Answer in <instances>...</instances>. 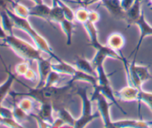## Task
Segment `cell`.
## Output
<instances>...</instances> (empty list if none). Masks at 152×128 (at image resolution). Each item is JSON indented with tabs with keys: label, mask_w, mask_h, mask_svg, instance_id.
Segmentation results:
<instances>
[{
	"label": "cell",
	"mask_w": 152,
	"mask_h": 128,
	"mask_svg": "<svg viewBox=\"0 0 152 128\" xmlns=\"http://www.w3.org/2000/svg\"><path fill=\"white\" fill-rule=\"evenodd\" d=\"M16 1H22V0H16ZM31 1H33L34 3H35V4H41V3L44 2V1H43V0H31Z\"/></svg>",
	"instance_id": "obj_41"
},
{
	"label": "cell",
	"mask_w": 152,
	"mask_h": 128,
	"mask_svg": "<svg viewBox=\"0 0 152 128\" xmlns=\"http://www.w3.org/2000/svg\"><path fill=\"white\" fill-rule=\"evenodd\" d=\"M12 110V113H13V116L15 118V120L17 121L19 123L22 124L23 122L28 121V119L29 118L30 115L29 114L26 113V112L24 111L22 109H21L20 107L18 106L17 104H13V108Z\"/></svg>",
	"instance_id": "obj_27"
},
{
	"label": "cell",
	"mask_w": 152,
	"mask_h": 128,
	"mask_svg": "<svg viewBox=\"0 0 152 128\" xmlns=\"http://www.w3.org/2000/svg\"><path fill=\"white\" fill-rule=\"evenodd\" d=\"M74 1H77L78 3H80V4H81V0H74Z\"/></svg>",
	"instance_id": "obj_44"
},
{
	"label": "cell",
	"mask_w": 152,
	"mask_h": 128,
	"mask_svg": "<svg viewBox=\"0 0 152 128\" xmlns=\"http://www.w3.org/2000/svg\"><path fill=\"white\" fill-rule=\"evenodd\" d=\"M120 1H121V0H120Z\"/></svg>",
	"instance_id": "obj_45"
},
{
	"label": "cell",
	"mask_w": 152,
	"mask_h": 128,
	"mask_svg": "<svg viewBox=\"0 0 152 128\" xmlns=\"http://www.w3.org/2000/svg\"><path fill=\"white\" fill-rule=\"evenodd\" d=\"M0 124L4 125L7 127H13V128H20L23 127L22 124L19 123L17 121L15 120L14 118H1L0 121Z\"/></svg>",
	"instance_id": "obj_33"
},
{
	"label": "cell",
	"mask_w": 152,
	"mask_h": 128,
	"mask_svg": "<svg viewBox=\"0 0 152 128\" xmlns=\"http://www.w3.org/2000/svg\"><path fill=\"white\" fill-rule=\"evenodd\" d=\"M75 81L86 82V83H90L92 86H95L98 84L97 77H95V76L91 75V74L84 72V71H80V70L77 69V68L74 75L71 77V80L68 82V84L71 85Z\"/></svg>",
	"instance_id": "obj_16"
},
{
	"label": "cell",
	"mask_w": 152,
	"mask_h": 128,
	"mask_svg": "<svg viewBox=\"0 0 152 128\" xmlns=\"http://www.w3.org/2000/svg\"><path fill=\"white\" fill-rule=\"evenodd\" d=\"M11 0H0V10H5Z\"/></svg>",
	"instance_id": "obj_38"
},
{
	"label": "cell",
	"mask_w": 152,
	"mask_h": 128,
	"mask_svg": "<svg viewBox=\"0 0 152 128\" xmlns=\"http://www.w3.org/2000/svg\"><path fill=\"white\" fill-rule=\"evenodd\" d=\"M5 10L7 12L9 16H10L12 20H13L14 28L22 30V31L27 33V34L30 36L31 40H33V42H34V46H35L40 51L47 54L49 55L50 57L56 60L57 62H59V61L62 60V59H60V58L54 53V51H53V50L52 49V48L50 47V46L49 45L47 40H46L44 37H42L39 33L37 32V30L31 25V23H30L29 21L28 20V19H24V18L19 17V16H16V14H14L13 12L11 11L8 7H7Z\"/></svg>",
	"instance_id": "obj_1"
},
{
	"label": "cell",
	"mask_w": 152,
	"mask_h": 128,
	"mask_svg": "<svg viewBox=\"0 0 152 128\" xmlns=\"http://www.w3.org/2000/svg\"><path fill=\"white\" fill-rule=\"evenodd\" d=\"M4 68H5V71L7 74V78L2 84L0 85V104H2L3 101L5 99L7 95L10 94V91H11L12 85H13V82L17 79L16 78L17 75L16 74L12 73L10 70V68H7L5 65H4Z\"/></svg>",
	"instance_id": "obj_11"
},
{
	"label": "cell",
	"mask_w": 152,
	"mask_h": 128,
	"mask_svg": "<svg viewBox=\"0 0 152 128\" xmlns=\"http://www.w3.org/2000/svg\"><path fill=\"white\" fill-rule=\"evenodd\" d=\"M83 25L89 37V40H90L89 45L94 49L96 46L100 43L98 38V31L96 28V24L92 23L88 20Z\"/></svg>",
	"instance_id": "obj_18"
},
{
	"label": "cell",
	"mask_w": 152,
	"mask_h": 128,
	"mask_svg": "<svg viewBox=\"0 0 152 128\" xmlns=\"http://www.w3.org/2000/svg\"><path fill=\"white\" fill-rule=\"evenodd\" d=\"M102 5L107 9L110 14L117 19H126V12L123 10L120 0H102Z\"/></svg>",
	"instance_id": "obj_8"
},
{
	"label": "cell",
	"mask_w": 152,
	"mask_h": 128,
	"mask_svg": "<svg viewBox=\"0 0 152 128\" xmlns=\"http://www.w3.org/2000/svg\"><path fill=\"white\" fill-rule=\"evenodd\" d=\"M100 19V15L96 10H89L88 21L94 24L97 23Z\"/></svg>",
	"instance_id": "obj_35"
},
{
	"label": "cell",
	"mask_w": 152,
	"mask_h": 128,
	"mask_svg": "<svg viewBox=\"0 0 152 128\" xmlns=\"http://www.w3.org/2000/svg\"><path fill=\"white\" fill-rule=\"evenodd\" d=\"M135 0H121V5L123 10L127 12L134 3Z\"/></svg>",
	"instance_id": "obj_36"
},
{
	"label": "cell",
	"mask_w": 152,
	"mask_h": 128,
	"mask_svg": "<svg viewBox=\"0 0 152 128\" xmlns=\"http://www.w3.org/2000/svg\"><path fill=\"white\" fill-rule=\"evenodd\" d=\"M61 28L66 37V45L68 46H71L72 44L73 31H74V25L73 22L65 19L60 24Z\"/></svg>",
	"instance_id": "obj_22"
},
{
	"label": "cell",
	"mask_w": 152,
	"mask_h": 128,
	"mask_svg": "<svg viewBox=\"0 0 152 128\" xmlns=\"http://www.w3.org/2000/svg\"><path fill=\"white\" fill-rule=\"evenodd\" d=\"M91 0H81V4H83L84 7H87L88 6V4Z\"/></svg>",
	"instance_id": "obj_40"
},
{
	"label": "cell",
	"mask_w": 152,
	"mask_h": 128,
	"mask_svg": "<svg viewBox=\"0 0 152 128\" xmlns=\"http://www.w3.org/2000/svg\"><path fill=\"white\" fill-rule=\"evenodd\" d=\"M35 102L36 101L29 96H25V98H22L19 102L17 103L18 106L21 109L26 112L28 114L31 115V114L34 113L35 110Z\"/></svg>",
	"instance_id": "obj_25"
},
{
	"label": "cell",
	"mask_w": 152,
	"mask_h": 128,
	"mask_svg": "<svg viewBox=\"0 0 152 128\" xmlns=\"http://www.w3.org/2000/svg\"><path fill=\"white\" fill-rule=\"evenodd\" d=\"M52 70L59 73L61 74H65V75H69L72 77L74 73L77 71V68L74 65L65 62L62 60L59 62L56 63L51 64Z\"/></svg>",
	"instance_id": "obj_17"
},
{
	"label": "cell",
	"mask_w": 152,
	"mask_h": 128,
	"mask_svg": "<svg viewBox=\"0 0 152 128\" xmlns=\"http://www.w3.org/2000/svg\"><path fill=\"white\" fill-rule=\"evenodd\" d=\"M88 86L85 87H78L76 94L80 97L83 104V108H82V114L79 118L76 120L75 128H82L86 127L89 123L95 119L100 117L99 113H96L94 114L92 110V101L91 98L88 96Z\"/></svg>",
	"instance_id": "obj_3"
},
{
	"label": "cell",
	"mask_w": 152,
	"mask_h": 128,
	"mask_svg": "<svg viewBox=\"0 0 152 128\" xmlns=\"http://www.w3.org/2000/svg\"><path fill=\"white\" fill-rule=\"evenodd\" d=\"M0 22L7 35L13 34L14 25L12 19L9 16L6 10H0Z\"/></svg>",
	"instance_id": "obj_20"
},
{
	"label": "cell",
	"mask_w": 152,
	"mask_h": 128,
	"mask_svg": "<svg viewBox=\"0 0 152 128\" xmlns=\"http://www.w3.org/2000/svg\"><path fill=\"white\" fill-rule=\"evenodd\" d=\"M102 1V0H91V1H90V3L88 4V6L95 4V3H96V2H99V1Z\"/></svg>",
	"instance_id": "obj_42"
},
{
	"label": "cell",
	"mask_w": 152,
	"mask_h": 128,
	"mask_svg": "<svg viewBox=\"0 0 152 128\" xmlns=\"http://www.w3.org/2000/svg\"><path fill=\"white\" fill-rule=\"evenodd\" d=\"M7 33L4 31V29H3L2 26H1V22H0V40H4V39L7 37Z\"/></svg>",
	"instance_id": "obj_39"
},
{
	"label": "cell",
	"mask_w": 152,
	"mask_h": 128,
	"mask_svg": "<svg viewBox=\"0 0 152 128\" xmlns=\"http://www.w3.org/2000/svg\"><path fill=\"white\" fill-rule=\"evenodd\" d=\"M58 4L62 7L65 19L74 22L75 21V11H74L71 8V7H69L68 4H65L62 0H59L58 1Z\"/></svg>",
	"instance_id": "obj_28"
},
{
	"label": "cell",
	"mask_w": 152,
	"mask_h": 128,
	"mask_svg": "<svg viewBox=\"0 0 152 128\" xmlns=\"http://www.w3.org/2000/svg\"><path fill=\"white\" fill-rule=\"evenodd\" d=\"M152 126V121L124 119L113 121V127L115 128H146Z\"/></svg>",
	"instance_id": "obj_10"
},
{
	"label": "cell",
	"mask_w": 152,
	"mask_h": 128,
	"mask_svg": "<svg viewBox=\"0 0 152 128\" xmlns=\"http://www.w3.org/2000/svg\"><path fill=\"white\" fill-rule=\"evenodd\" d=\"M29 8L31 16H37V17L49 21V14H50L51 7H49L48 5L43 2L41 4H35L33 7H29Z\"/></svg>",
	"instance_id": "obj_15"
},
{
	"label": "cell",
	"mask_w": 152,
	"mask_h": 128,
	"mask_svg": "<svg viewBox=\"0 0 152 128\" xmlns=\"http://www.w3.org/2000/svg\"><path fill=\"white\" fill-rule=\"evenodd\" d=\"M51 59L52 57L43 58L42 57L39 60H37V65H38V71H39V80L37 86L35 87L42 88L44 86L45 80L48 76L52 71L51 67Z\"/></svg>",
	"instance_id": "obj_7"
},
{
	"label": "cell",
	"mask_w": 152,
	"mask_h": 128,
	"mask_svg": "<svg viewBox=\"0 0 152 128\" xmlns=\"http://www.w3.org/2000/svg\"><path fill=\"white\" fill-rule=\"evenodd\" d=\"M125 43H126V40L124 36L121 33L115 32L110 34L107 40L106 45L113 50L118 52L120 51L121 49L124 47Z\"/></svg>",
	"instance_id": "obj_13"
},
{
	"label": "cell",
	"mask_w": 152,
	"mask_h": 128,
	"mask_svg": "<svg viewBox=\"0 0 152 128\" xmlns=\"http://www.w3.org/2000/svg\"><path fill=\"white\" fill-rule=\"evenodd\" d=\"M65 19V15L59 4H53L49 14V21L60 24Z\"/></svg>",
	"instance_id": "obj_24"
},
{
	"label": "cell",
	"mask_w": 152,
	"mask_h": 128,
	"mask_svg": "<svg viewBox=\"0 0 152 128\" xmlns=\"http://www.w3.org/2000/svg\"><path fill=\"white\" fill-rule=\"evenodd\" d=\"M53 110H54V107H53V104L52 103H41L39 109L38 110V112L36 113V115L41 119H42L43 121L51 125L53 120H54V118H53Z\"/></svg>",
	"instance_id": "obj_12"
},
{
	"label": "cell",
	"mask_w": 152,
	"mask_h": 128,
	"mask_svg": "<svg viewBox=\"0 0 152 128\" xmlns=\"http://www.w3.org/2000/svg\"><path fill=\"white\" fill-rule=\"evenodd\" d=\"M88 13L89 10L86 7H80L75 11V20L83 25L88 20Z\"/></svg>",
	"instance_id": "obj_30"
},
{
	"label": "cell",
	"mask_w": 152,
	"mask_h": 128,
	"mask_svg": "<svg viewBox=\"0 0 152 128\" xmlns=\"http://www.w3.org/2000/svg\"><path fill=\"white\" fill-rule=\"evenodd\" d=\"M3 41L4 45L11 49L16 55L25 61H37L42 57L41 54L42 51H40L35 46H33L22 39L16 37L14 34L7 35Z\"/></svg>",
	"instance_id": "obj_2"
},
{
	"label": "cell",
	"mask_w": 152,
	"mask_h": 128,
	"mask_svg": "<svg viewBox=\"0 0 152 128\" xmlns=\"http://www.w3.org/2000/svg\"><path fill=\"white\" fill-rule=\"evenodd\" d=\"M94 49H96V52L94 55V57L91 60V63L93 64L95 68L98 66H100V65H104V63L107 58L110 57L113 58V59L119 60L123 63L127 60L124 57L119 54L118 52L113 50L112 49L108 47L107 45L104 46V45L99 43L98 46H96L94 48Z\"/></svg>",
	"instance_id": "obj_5"
},
{
	"label": "cell",
	"mask_w": 152,
	"mask_h": 128,
	"mask_svg": "<svg viewBox=\"0 0 152 128\" xmlns=\"http://www.w3.org/2000/svg\"><path fill=\"white\" fill-rule=\"evenodd\" d=\"M140 90L141 89H137L134 86L128 85L127 86L122 88L120 91L116 92L115 95L122 101H138Z\"/></svg>",
	"instance_id": "obj_9"
},
{
	"label": "cell",
	"mask_w": 152,
	"mask_h": 128,
	"mask_svg": "<svg viewBox=\"0 0 152 128\" xmlns=\"http://www.w3.org/2000/svg\"><path fill=\"white\" fill-rule=\"evenodd\" d=\"M94 91L91 96V100L93 101H96L97 104L98 113L100 115L103 121L105 127H113V121L111 120V113H110V108L113 103L111 101L108 102V99L102 95L99 89L98 84L96 86H93Z\"/></svg>",
	"instance_id": "obj_4"
},
{
	"label": "cell",
	"mask_w": 152,
	"mask_h": 128,
	"mask_svg": "<svg viewBox=\"0 0 152 128\" xmlns=\"http://www.w3.org/2000/svg\"><path fill=\"white\" fill-rule=\"evenodd\" d=\"M74 65L77 69L97 77V73H96V68L94 67L91 62L88 60L86 58L78 57L74 62Z\"/></svg>",
	"instance_id": "obj_14"
},
{
	"label": "cell",
	"mask_w": 152,
	"mask_h": 128,
	"mask_svg": "<svg viewBox=\"0 0 152 128\" xmlns=\"http://www.w3.org/2000/svg\"><path fill=\"white\" fill-rule=\"evenodd\" d=\"M65 126V123L63 121L62 118L59 117H57L53 120V123L51 124V127L57 128V127H62Z\"/></svg>",
	"instance_id": "obj_37"
},
{
	"label": "cell",
	"mask_w": 152,
	"mask_h": 128,
	"mask_svg": "<svg viewBox=\"0 0 152 128\" xmlns=\"http://www.w3.org/2000/svg\"><path fill=\"white\" fill-rule=\"evenodd\" d=\"M10 4L11 5L12 9H13V13L19 17L28 19V17L31 16H30L29 7L19 3V1H16V0H11Z\"/></svg>",
	"instance_id": "obj_21"
},
{
	"label": "cell",
	"mask_w": 152,
	"mask_h": 128,
	"mask_svg": "<svg viewBox=\"0 0 152 128\" xmlns=\"http://www.w3.org/2000/svg\"><path fill=\"white\" fill-rule=\"evenodd\" d=\"M30 68L29 63L28 61H25V62L19 63L16 64L15 65V74L17 76H23L26 74L28 70Z\"/></svg>",
	"instance_id": "obj_32"
},
{
	"label": "cell",
	"mask_w": 152,
	"mask_h": 128,
	"mask_svg": "<svg viewBox=\"0 0 152 128\" xmlns=\"http://www.w3.org/2000/svg\"><path fill=\"white\" fill-rule=\"evenodd\" d=\"M57 112L58 117H59L63 120V121L65 123V125H68V126L71 127H75V123L77 119L73 117L72 115L70 113V112L67 109H65V107H61V108H59L57 110Z\"/></svg>",
	"instance_id": "obj_26"
},
{
	"label": "cell",
	"mask_w": 152,
	"mask_h": 128,
	"mask_svg": "<svg viewBox=\"0 0 152 128\" xmlns=\"http://www.w3.org/2000/svg\"><path fill=\"white\" fill-rule=\"evenodd\" d=\"M134 24L139 27L140 37L139 40H138L137 44L136 47H135V49L132 51V53L131 54L130 56H132V55H133L134 54V59H136L137 54L138 51H139L140 49L141 45H142L144 39L147 37H149V36H152V26L147 22L146 19H145L143 10H142L141 16H140L139 19L135 22Z\"/></svg>",
	"instance_id": "obj_6"
},
{
	"label": "cell",
	"mask_w": 152,
	"mask_h": 128,
	"mask_svg": "<svg viewBox=\"0 0 152 128\" xmlns=\"http://www.w3.org/2000/svg\"><path fill=\"white\" fill-rule=\"evenodd\" d=\"M136 59H134V60L131 63V65L134 68V71H136L138 77H140L142 83H145V81H148V80L151 79V75L150 74L149 71H148V68L146 66H143V65H140L136 64L135 63Z\"/></svg>",
	"instance_id": "obj_23"
},
{
	"label": "cell",
	"mask_w": 152,
	"mask_h": 128,
	"mask_svg": "<svg viewBox=\"0 0 152 128\" xmlns=\"http://www.w3.org/2000/svg\"><path fill=\"white\" fill-rule=\"evenodd\" d=\"M98 86H99V91H100L101 93H102L107 99L109 100L111 103H113L114 105H116V107L122 112V113L126 115V113L125 112V110L119 105L118 101H117L118 99H117V97H116L115 93H114V91H113L112 87L111 86V84L105 85V86H100V85L98 84Z\"/></svg>",
	"instance_id": "obj_19"
},
{
	"label": "cell",
	"mask_w": 152,
	"mask_h": 128,
	"mask_svg": "<svg viewBox=\"0 0 152 128\" xmlns=\"http://www.w3.org/2000/svg\"><path fill=\"white\" fill-rule=\"evenodd\" d=\"M24 77H25L26 80H30V81L31 82H36L38 80L39 75H37V74L36 73V71H34V69L30 68L28 70V71L26 72V74L24 75Z\"/></svg>",
	"instance_id": "obj_34"
},
{
	"label": "cell",
	"mask_w": 152,
	"mask_h": 128,
	"mask_svg": "<svg viewBox=\"0 0 152 128\" xmlns=\"http://www.w3.org/2000/svg\"><path fill=\"white\" fill-rule=\"evenodd\" d=\"M139 102H143L151 109L152 111V93L151 92H145L141 89L140 91Z\"/></svg>",
	"instance_id": "obj_31"
},
{
	"label": "cell",
	"mask_w": 152,
	"mask_h": 128,
	"mask_svg": "<svg viewBox=\"0 0 152 128\" xmlns=\"http://www.w3.org/2000/svg\"><path fill=\"white\" fill-rule=\"evenodd\" d=\"M58 1L59 0H52V3H53V4H57Z\"/></svg>",
	"instance_id": "obj_43"
},
{
	"label": "cell",
	"mask_w": 152,
	"mask_h": 128,
	"mask_svg": "<svg viewBox=\"0 0 152 128\" xmlns=\"http://www.w3.org/2000/svg\"><path fill=\"white\" fill-rule=\"evenodd\" d=\"M61 74L56 72V71L52 70L49 75L48 76L45 80L44 86L45 87H52V86H56L57 83L60 80Z\"/></svg>",
	"instance_id": "obj_29"
}]
</instances>
